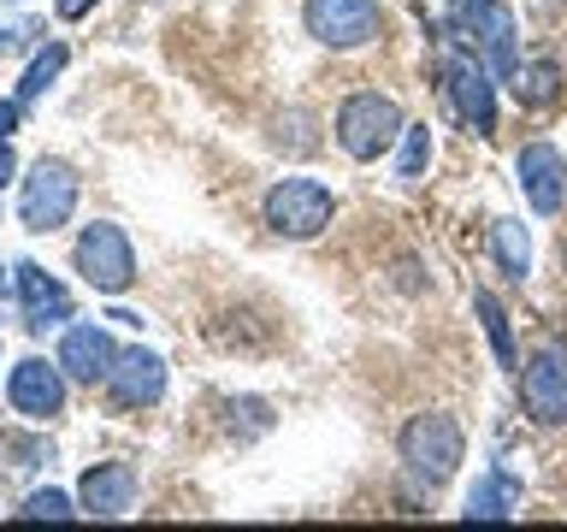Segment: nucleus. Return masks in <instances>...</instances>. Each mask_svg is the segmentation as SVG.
<instances>
[{
    "label": "nucleus",
    "mask_w": 567,
    "mask_h": 532,
    "mask_svg": "<svg viewBox=\"0 0 567 532\" xmlns=\"http://www.w3.org/2000/svg\"><path fill=\"white\" fill-rule=\"evenodd\" d=\"M396 450L420 485H443V479H455L461 456H467V438H461V426L450 415H414L402 426Z\"/></svg>",
    "instance_id": "nucleus-2"
},
{
    "label": "nucleus",
    "mask_w": 567,
    "mask_h": 532,
    "mask_svg": "<svg viewBox=\"0 0 567 532\" xmlns=\"http://www.w3.org/2000/svg\"><path fill=\"white\" fill-rule=\"evenodd\" d=\"M0 456H12V468H42V461H53V450L42 438H18V432H0Z\"/></svg>",
    "instance_id": "nucleus-22"
},
{
    "label": "nucleus",
    "mask_w": 567,
    "mask_h": 532,
    "mask_svg": "<svg viewBox=\"0 0 567 532\" xmlns=\"http://www.w3.org/2000/svg\"><path fill=\"white\" fill-rule=\"evenodd\" d=\"M106 397H113V408H154L159 397H166V361H159L154 349H118L113 372H106Z\"/></svg>",
    "instance_id": "nucleus-10"
},
{
    "label": "nucleus",
    "mask_w": 567,
    "mask_h": 532,
    "mask_svg": "<svg viewBox=\"0 0 567 532\" xmlns=\"http://www.w3.org/2000/svg\"><path fill=\"white\" fill-rule=\"evenodd\" d=\"M561 83H567V78H561L556 60H520V65H514V78H508L514 101H520V106H538V113L561 101Z\"/></svg>",
    "instance_id": "nucleus-16"
},
{
    "label": "nucleus",
    "mask_w": 567,
    "mask_h": 532,
    "mask_svg": "<svg viewBox=\"0 0 567 532\" xmlns=\"http://www.w3.org/2000/svg\"><path fill=\"white\" fill-rule=\"evenodd\" d=\"M7 397L12 408L24 420H53L65 408V367L60 361H42V355H30V361H18L12 367V379H7Z\"/></svg>",
    "instance_id": "nucleus-11"
},
{
    "label": "nucleus",
    "mask_w": 567,
    "mask_h": 532,
    "mask_svg": "<svg viewBox=\"0 0 567 532\" xmlns=\"http://www.w3.org/2000/svg\"><path fill=\"white\" fill-rule=\"evenodd\" d=\"M514 177H520L526 202L538 213H561V202H567V160L549 149V142H526L520 160H514Z\"/></svg>",
    "instance_id": "nucleus-12"
},
{
    "label": "nucleus",
    "mask_w": 567,
    "mask_h": 532,
    "mask_svg": "<svg viewBox=\"0 0 567 532\" xmlns=\"http://www.w3.org/2000/svg\"><path fill=\"white\" fill-rule=\"evenodd\" d=\"M18 514H24V521H71L78 509H71V497H65V491H35Z\"/></svg>",
    "instance_id": "nucleus-23"
},
{
    "label": "nucleus",
    "mask_w": 567,
    "mask_h": 532,
    "mask_svg": "<svg viewBox=\"0 0 567 532\" xmlns=\"http://www.w3.org/2000/svg\"><path fill=\"white\" fill-rule=\"evenodd\" d=\"M53 7H60V18H83L89 7H95V0H53Z\"/></svg>",
    "instance_id": "nucleus-26"
},
{
    "label": "nucleus",
    "mask_w": 567,
    "mask_h": 532,
    "mask_svg": "<svg viewBox=\"0 0 567 532\" xmlns=\"http://www.w3.org/2000/svg\"><path fill=\"white\" fill-rule=\"evenodd\" d=\"M425 166H432V131H425V124H402V160H396V172L414 184V177H425Z\"/></svg>",
    "instance_id": "nucleus-21"
},
{
    "label": "nucleus",
    "mask_w": 567,
    "mask_h": 532,
    "mask_svg": "<svg viewBox=\"0 0 567 532\" xmlns=\"http://www.w3.org/2000/svg\"><path fill=\"white\" fill-rule=\"evenodd\" d=\"M12 172H18V160H12V142H7V136H0V190H7V184H12Z\"/></svg>",
    "instance_id": "nucleus-25"
},
{
    "label": "nucleus",
    "mask_w": 567,
    "mask_h": 532,
    "mask_svg": "<svg viewBox=\"0 0 567 532\" xmlns=\"http://www.w3.org/2000/svg\"><path fill=\"white\" fill-rule=\"evenodd\" d=\"M450 35L461 48H473L496 78H514V65H520V53H514V12L503 0H455Z\"/></svg>",
    "instance_id": "nucleus-1"
},
{
    "label": "nucleus",
    "mask_w": 567,
    "mask_h": 532,
    "mask_svg": "<svg viewBox=\"0 0 567 532\" xmlns=\"http://www.w3.org/2000/svg\"><path fill=\"white\" fill-rule=\"evenodd\" d=\"M301 24H308L313 42L326 48H367L379 35V0H308L301 7Z\"/></svg>",
    "instance_id": "nucleus-9"
},
{
    "label": "nucleus",
    "mask_w": 567,
    "mask_h": 532,
    "mask_svg": "<svg viewBox=\"0 0 567 532\" xmlns=\"http://www.w3.org/2000/svg\"><path fill=\"white\" fill-rule=\"evenodd\" d=\"M473 314L485 319V337H491L496 361H503L508 372H520V355H514V331H508V314H503V301H496L491 290H478V296H473Z\"/></svg>",
    "instance_id": "nucleus-19"
},
{
    "label": "nucleus",
    "mask_w": 567,
    "mask_h": 532,
    "mask_svg": "<svg viewBox=\"0 0 567 532\" xmlns=\"http://www.w3.org/2000/svg\"><path fill=\"white\" fill-rule=\"evenodd\" d=\"M83 514H95V521H118V514H131L136 503V468L131 461H101V468L83 473Z\"/></svg>",
    "instance_id": "nucleus-14"
},
{
    "label": "nucleus",
    "mask_w": 567,
    "mask_h": 532,
    "mask_svg": "<svg viewBox=\"0 0 567 532\" xmlns=\"http://www.w3.org/2000/svg\"><path fill=\"white\" fill-rule=\"evenodd\" d=\"M520 408L538 426H567V349L561 344H544L520 367Z\"/></svg>",
    "instance_id": "nucleus-8"
},
{
    "label": "nucleus",
    "mask_w": 567,
    "mask_h": 532,
    "mask_svg": "<svg viewBox=\"0 0 567 532\" xmlns=\"http://www.w3.org/2000/svg\"><path fill=\"white\" fill-rule=\"evenodd\" d=\"M18 113H24V101H18V95H12V101H0V136H12V131H18Z\"/></svg>",
    "instance_id": "nucleus-24"
},
{
    "label": "nucleus",
    "mask_w": 567,
    "mask_h": 532,
    "mask_svg": "<svg viewBox=\"0 0 567 532\" xmlns=\"http://www.w3.org/2000/svg\"><path fill=\"white\" fill-rule=\"evenodd\" d=\"M78 273L89 290H101V296H124L136 284V248L131 237H124L118 225H83V237H78Z\"/></svg>",
    "instance_id": "nucleus-5"
},
{
    "label": "nucleus",
    "mask_w": 567,
    "mask_h": 532,
    "mask_svg": "<svg viewBox=\"0 0 567 532\" xmlns=\"http://www.w3.org/2000/svg\"><path fill=\"white\" fill-rule=\"evenodd\" d=\"M514 497H520V485L496 468V473H485L473 485V497H467V521H508L514 514Z\"/></svg>",
    "instance_id": "nucleus-17"
},
{
    "label": "nucleus",
    "mask_w": 567,
    "mask_h": 532,
    "mask_svg": "<svg viewBox=\"0 0 567 532\" xmlns=\"http://www.w3.org/2000/svg\"><path fill=\"white\" fill-rule=\"evenodd\" d=\"M337 142H343L349 160H379L402 142V113L390 95H372V89H361V95H349L343 106H337Z\"/></svg>",
    "instance_id": "nucleus-3"
},
{
    "label": "nucleus",
    "mask_w": 567,
    "mask_h": 532,
    "mask_svg": "<svg viewBox=\"0 0 567 532\" xmlns=\"http://www.w3.org/2000/svg\"><path fill=\"white\" fill-rule=\"evenodd\" d=\"M491 255H496V266L520 284L526 273H532V237H526V225L520 219H496L491 225Z\"/></svg>",
    "instance_id": "nucleus-18"
},
{
    "label": "nucleus",
    "mask_w": 567,
    "mask_h": 532,
    "mask_svg": "<svg viewBox=\"0 0 567 532\" xmlns=\"http://www.w3.org/2000/svg\"><path fill=\"white\" fill-rule=\"evenodd\" d=\"M118 361V344L106 337L101 326H71L60 337V367H65V379H78V385H106V372H113Z\"/></svg>",
    "instance_id": "nucleus-15"
},
{
    "label": "nucleus",
    "mask_w": 567,
    "mask_h": 532,
    "mask_svg": "<svg viewBox=\"0 0 567 532\" xmlns=\"http://www.w3.org/2000/svg\"><path fill=\"white\" fill-rule=\"evenodd\" d=\"M443 89H450V106L467 131H478V136L496 131V83H491V65L473 48L455 42L443 53Z\"/></svg>",
    "instance_id": "nucleus-6"
},
{
    "label": "nucleus",
    "mask_w": 567,
    "mask_h": 532,
    "mask_svg": "<svg viewBox=\"0 0 567 532\" xmlns=\"http://www.w3.org/2000/svg\"><path fill=\"white\" fill-rule=\"evenodd\" d=\"M71 207H78V172L65 166V160H35L24 190H18V219L24 231H60L71 219Z\"/></svg>",
    "instance_id": "nucleus-7"
},
{
    "label": "nucleus",
    "mask_w": 567,
    "mask_h": 532,
    "mask_svg": "<svg viewBox=\"0 0 567 532\" xmlns=\"http://www.w3.org/2000/svg\"><path fill=\"white\" fill-rule=\"evenodd\" d=\"M60 71H65V42H48V48L30 60L24 83H18V101H24V106H30V101H42V95H48V83L60 78Z\"/></svg>",
    "instance_id": "nucleus-20"
},
{
    "label": "nucleus",
    "mask_w": 567,
    "mask_h": 532,
    "mask_svg": "<svg viewBox=\"0 0 567 532\" xmlns=\"http://www.w3.org/2000/svg\"><path fill=\"white\" fill-rule=\"evenodd\" d=\"M12 35H18V30H7V24H0V53H7V42H12Z\"/></svg>",
    "instance_id": "nucleus-27"
},
{
    "label": "nucleus",
    "mask_w": 567,
    "mask_h": 532,
    "mask_svg": "<svg viewBox=\"0 0 567 532\" xmlns=\"http://www.w3.org/2000/svg\"><path fill=\"white\" fill-rule=\"evenodd\" d=\"M260 213H266V225H272L278 237L308 243V237H319V231L331 225L337 202H331V190H326V184H313V177H284V184L266 190Z\"/></svg>",
    "instance_id": "nucleus-4"
},
{
    "label": "nucleus",
    "mask_w": 567,
    "mask_h": 532,
    "mask_svg": "<svg viewBox=\"0 0 567 532\" xmlns=\"http://www.w3.org/2000/svg\"><path fill=\"white\" fill-rule=\"evenodd\" d=\"M18 301H24L30 331H48V326H65L71 319V290L35 260H18Z\"/></svg>",
    "instance_id": "nucleus-13"
}]
</instances>
